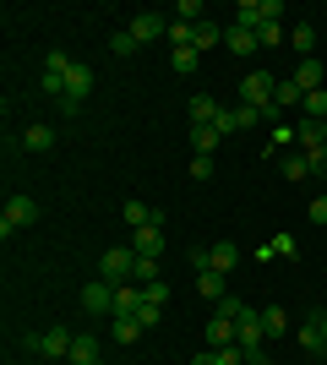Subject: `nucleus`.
Listing matches in <instances>:
<instances>
[{"mask_svg":"<svg viewBox=\"0 0 327 365\" xmlns=\"http://www.w3.org/2000/svg\"><path fill=\"white\" fill-rule=\"evenodd\" d=\"M273 93H279L273 71H246V76H240V104L262 109V120H273V115H279V104H273Z\"/></svg>","mask_w":327,"mask_h":365,"instance_id":"nucleus-1","label":"nucleus"},{"mask_svg":"<svg viewBox=\"0 0 327 365\" xmlns=\"http://www.w3.org/2000/svg\"><path fill=\"white\" fill-rule=\"evenodd\" d=\"M131 273H137V251H131V245H109L104 257H98V278H104V284H115V289H120V284H131Z\"/></svg>","mask_w":327,"mask_h":365,"instance_id":"nucleus-2","label":"nucleus"},{"mask_svg":"<svg viewBox=\"0 0 327 365\" xmlns=\"http://www.w3.org/2000/svg\"><path fill=\"white\" fill-rule=\"evenodd\" d=\"M88 93H93V66H88V61H71V71H66V93H61V109H71V115H77V109L88 104Z\"/></svg>","mask_w":327,"mask_h":365,"instance_id":"nucleus-3","label":"nucleus"},{"mask_svg":"<svg viewBox=\"0 0 327 365\" xmlns=\"http://www.w3.org/2000/svg\"><path fill=\"white\" fill-rule=\"evenodd\" d=\"M22 344H28L33 354H49V360H71V344H77V333H66L61 322H55L49 333H28Z\"/></svg>","mask_w":327,"mask_h":365,"instance_id":"nucleus-4","label":"nucleus"},{"mask_svg":"<svg viewBox=\"0 0 327 365\" xmlns=\"http://www.w3.org/2000/svg\"><path fill=\"white\" fill-rule=\"evenodd\" d=\"M279 16H284V6H279V0H240L229 22H234V28H246V33H256L262 22H279Z\"/></svg>","mask_w":327,"mask_h":365,"instance_id":"nucleus-5","label":"nucleus"},{"mask_svg":"<svg viewBox=\"0 0 327 365\" xmlns=\"http://www.w3.org/2000/svg\"><path fill=\"white\" fill-rule=\"evenodd\" d=\"M28 224H38V202H33V197H22V191H16V197L6 202V213H0V235L11 240L16 229H28Z\"/></svg>","mask_w":327,"mask_h":365,"instance_id":"nucleus-6","label":"nucleus"},{"mask_svg":"<svg viewBox=\"0 0 327 365\" xmlns=\"http://www.w3.org/2000/svg\"><path fill=\"white\" fill-rule=\"evenodd\" d=\"M131 38H137V44L170 38V16H164V11H137V16H131Z\"/></svg>","mask_w":327,"mask_h":365,"instance_id":"nucleus-7","label":"nucleus"},{"mask_svg":"<svg viewBox=\"0 0 327 365\" xmlns=\"http://www.w3.org/2000/svg\"><path fill=\"white\" fill-rule=\"evenodd\" d=\"M82 311H88V317H115V284L93 278V284L82 289Z\"/></svg>","mask_w":327,"mask_h":365,"instance_id":"nucleus-8","label":"nucleus"},{"mask_svg":"<svg viewBox=\"0 0 327 365\" xmlns=\"http://www.w3.org/2000/svg\"><path fill=\"white\" fill-rule=\"evenodd\" d=\"M289 82H295L300 93H316V88H327V66H322V61H295Z\"/></svg>","mask_w":327,"mask_h":365,"instance_id":"nucleus-9","label":"nucleus"},{"mask_svg":"<svg viewBox=\"0 0 327 365\" xmlns=\"http://www.w3.org/2000/svg\"><path fill=\"white\" fill-rule=\"evenodd\" d=\"M131 251H137V257H164V224L131 229Z\"/></svg>","mask_w":327,"mask_h":365,"instance_id":"nucleus-10","label":"nucleus"},{"mask_svg":"<svg viewBox=\"0 0 327 365\" xmlns=\"http://www.w3.org/2000/svg\"><path fill=\"white\" fill-rule=\"evenodd\" d=\"M16 148H28V153H49V148H55V125H49V120H33L28 131H22V142H16Z\"/></svg>","mask_w":327,"mask_h":365,"instance_id":"nucleus-11","label":"nucleus"},{"mask_svg":"<svg viewBox=\"0 0 327 365\" xmlns=\"http://www.w3.org/2000/svg\"><path fill=\"white\" fill-rule=\"evenodd\" d=\"M120 218H125L131 229H153V224H164V218H158V207H147V202H137V197L120 207Z\"/></svg>","mask_w":327,"mask_h":365,"instance_id":"nucleus-12","label":"nucleus"},{"mask_svg":"<svg viewBox=\"0 0 327 365\" xmlns=\"http://www.w3.org/2000/svg\"><path fill=\"white\" fill-rule=\"evenodd\" d=\"M66 71H71V61H66V55H49V66H44V93L49 98L66 93Z\"/></svg>","mask_w":327,"mask_h":365,"instance_id":"nucleus-13","label":"nucleus"},{"mask_svg":"<svg viewBox=\"0 0 327 365\" xmlns=\"http://www.w3.org/2000/svg\"><path fill=\"white\" fill-rule=\"evenodd\" d=\"M295 142H300V153L327 148V120H300V125H295Z\"/></svg>","mask_w":327,"mask_h":365,"instance_id":"nucleus-14","label":"nucleus"},{"mask_svg":"<svg viewBox=\"0 0 327 365\" xmlns=\"http://www.w3.org/2000/svg\"><path fill=\"white\" fill-rule=\"evenodd\" d=\"M186 115H191V125H213L218 115H224V109H218V98H207V93H197V98H191V104H186Z\"/></svg>","mask_w":327,"mask_h":365,"instance_id":"nucleus-15","label":"nucleus"},{"mask_svg":"<svg viewBox=\"0 0 327 365\" xmlns=\"http://www.w3.org/2000/svg\"><path fill=\"white\" fill-rule=\"evenodd\" d=\"M224 44H229V55H256V49H262V44H256V33L234 28V22L224 28Z\"/></svg>","mask_w":327,"mask_h":365,"instance_id":"nucleus-16","label":"nucleus"},{"mask_svg":"<svg viewBox=\"0 0 327 365\" xmlns=\"http://www.w3.org/2000/svg\"><path fill=\"white\" fill-rule=\"evenodd\" d=\"M109 338H115V344H137V338H142V322L137 317H109Z\"/></svg>","mask_w":327,"mask_h":365,"instance_id":"nucleus-17","label":"nucleus"},{"mask_svg":"<svg viewBox=\"0 0 327 365\" xmlns=\"http://www.w3.org/2000/svg\"><path fill=\"white\" fill-rule=\"evenodd\" d=\"M142 311V289L137 284H120V289H115V317H137Z\"/></svg>","mask_w":327,"mask_h":365,"instance_id":"nucleus-18","label":"nucleus"},{"mask_svg":"<svg viewBox=\"0 0 327 365\" xmlns=\"http://www.w3.org/2000/svg\"><path fill=\"white\" fill-rule=\"evenodd\" d=\"M191 44H197V49H213V44H224V28H218L213 16H207V22H197V28H191Z\"/></svg>","mask_w":327,"mask_h":365,"instance_id":"nucleus-19","label":"nucleus"},{"mask_svg":"<svg viewBox=\"0 0 327 365\" xmlns=\"http://www.w3.org/2000/svg\"><path fill=\"white\" fill-rule=\"evenodd\" d=\"M218 142H224V137H218L213 125H191V148H197V158H213Z\"/></svg>","mask_w":327,"mask_h":365,"instance_id":"nucleus-20","label":"nucleus"},{"mask_svg":"<svg viewBox=\"0 0 327 365\" xmlns=\"http://www.w3.org/2000/svg\"><path fill=\"white\" fill-rule=\"evenodd\" d=\"M207 251H213V273H224V278H229V273H234V262H240V251H234L229 240H218V245H207Z\"/></svg>","mask_w":327,"mask_h":365,"instance_id":"nucleus-21","label":"nucleus"},{"mask_svg":"<svg viewBox=\"0 0 327 365\" xmlns=\"http://www.w3.org/2000/svg\"><path fill=\"white\" fill-rule=\"evenodd\" d=\"M170 66H175V71H180V76H191V71H197V66H202V49H197V44H180V49H175V55H170Z\"/></svg>","mask_w":327,"mask_h":365,"instance_id":"nucleus-22","label":"nucleus"},{"mask_svg":"<svg viewBox=\"0 0 327 365\" xmlns=\"http://www.w3.org/2000/svg\"><path fill=\"white\" fill-rule=\"evenodd\" d=\"M197 289H202L207 294V300H224V294H229V284H224V273H213V267H207V273H197Z\"/></svg>","mask_w":327,"mask_h":365,"instance_id":"nucleus-23","label":"nucleus"},{"mask_svg":"<svg viewBox=\"0 0 327 365\" xmlns=\"http://www.w3.org/2000/svg\"><path fill=\"white\" fill-rule=\"evenodd\" d=\"M279 175H284V180H306V175H311L306 153H284V158H279Z\"/></svg>","mask_w":327,"mask_h":365,"instance_id":"nucleus-24","label":"nucleus"},{"mask_svg":"<svg viewBox=\"0 0 327 365\" xmlns=\"http://www.w3.org/2000/svg\"><path fill=\"white\" fill-rule=\"evenodd\" d=\"M71 365H98V344H93V333H77V344H71Z\"/></svg>","mask_w":327,"mask_h":365,"instance_id":"nucleus-25","label":"nucleus"},{"mask_svg":"<svg viewBox=\"0 0 327 365\" xmlns=\"http://www.w3.org/2000/svg\"><path fill=\"white\" fill-rule=\"evenodd\" d=\"M262 333H267V338H284V333H289V317H284V305H267V311H262Z\"/></svg>","mask_w":327,"mask_h":365,"instance_id":"nucleus-26","label":"nucleus"},{"mask_svg":"<svg viewBox=\"0 0 327 365\" xmlns=\"http://www.w3.org/2000/svg\"><path fill=\"white\" fill-rule=\"evenodd\" d=\"M295 338H300V349H311V354H327V344H322V322H316V317L306 322V327H300Z\"/></svg>","mask_w":327,"mask_h":365,"instance_id":"nucleus-27","label":"nucleus"},{"mask_svg":"<svg viewBox=\"0 0 327 365\" xmlns=\"http://www.w3.org/2000/svg\"><path fill=\"white\" fill-rule=\"evenodd\" d=\"M300 109H306V120H327V88L306 93V98H300Z\"/></svg>","mask_w":327,"mask_h":365,"instance_id":"nucleus-28","label":"nucleus"},{"mask_svg":"<svg viewBox=\"0 0 327 365\" xmlns=\"http://www.w3.org/2000/svg\"><path fill=\"white\" fill-rule=\"evenodd\" d=\"M289 44H295L300 55H306V61H311V49H316V28H311V22H300V28L289 33Z\"/></svg>","mask_w":327,"mask_h":365,"instance_id":"nucleus-29","label":"nucleus"},{"mask_svg":"<svg viewBox=\"0 0 327 365\" xmlns=\"http://www.w3.org/2000/svg\"><path fill=\"white\" fill-rule=\"evenodd\" d=\"M175 22H207V6L202 0H180V6H175Z\"/></svg>","mask_w":327,"mask_h":365,"instance_id":"nucleus-30","label":"nucleus"},{"mask_svg":"<svg viewBox=\"0 0 327 365\" xmlns=\"http://www.w3.org/2000/svg\"><path fill=\"white\" fill-rule=\"evenodd\" d=\"M142 289V300L147 305H170V284H164V278H153V284H137Z\"/></svg>","mask_w":327,"mask_h":365,"instance_id":"nucleus-31","label":"nucleus"},{"mask_svg":"<svg viewBox=\"0 0 327 365\" xmlns=\"http://www.w3.org/2000/svg\"><path fill=\"white\" fill-rule=\"evenodd\" d=\"M109 49H115V55H137V38H131V28H120V33H109Z\"/></svg>","mask_w":327,"mask_h":365,"instance_id":"nucleus-32","label":"nucleus"},{"mask_svg":"<svg viewBox=\"0 0 327 365\" xmlns=\"http://www.w3.org/2000/svg\"><path fill=\"white\" fill-rule=\"evenodd\" d=\"M256 44H262V49H279L284 44V28H279V22H262V28H256Z\"/></svg>","mask_w":327,"mask_h":365,"instance_id":"nucleus-33","label":"nucleus"},{"mask_svg":"<svg viewBox=\"0 0 327 365\" xmlns=\"http://www.w3.org/2000/svg\"><path fill=\"white\" fill-rule=\"evenodd\" d=\"M158 278V257H137V273H131V284H153Z\"/></svg>","mask_w":327,"mask_h":365,"instance_id":"nucleus-34","label":"nucleus"},{"mask_svg":"<svg viewBox=\"0 0 327 365\" xmlns=\"http://www.w3.org/2000/svg\"><path fill=\"white\" fill-rule=\"evenodd\" d=\"M300 98H306V93H300L295 82H279V93H273V104H279V109L284 104H300Z\"/></svg>","mask_w":327,"mask_h":365,"instance_id":"nucleus-35","label":"nucleus"},{"mask_svg":"<svg viewBox=\"0 0 327 365\" xmlns=\"http://www.w3.org/2000/svg\"><path fill=\"white\" fill-rule=\"evenodd\" d=\"M306 164H311L316 180H327V148H311V153H306Z\"/></svg>","mask_w":327,"mask_h":365,"instance_id":"nucleus-36","label":"nucleus"},{"mask_svg":"<svg viewBox=\"0 0 327 365\" xmlns=\"http://www.w3.org/2000/svg\"><path fill=\"white\" fill-rule=\"evenodd\" d=\"M158 317H164V305H147V300H142V311H137L142 333H147V327H158Z\"/></svg>","mask_w":327,"mask_h":365,"instance_id":"nucleus-37","label":"nucleus"},{"mask_svg":"<svg viewBox=\"0 0 327 365\" xmlns=\"http://www.w3.org/2000/svg\"><path fill=\"white\" fill-rule=\"evenodd\" d=\"M191 180H213V158H191Z\"/></svg>","mask_w":327,"mask_h":365,"instance_id":"nucleus-38","label":"nucleus"},{"mask_svg":"<svg viewBox=\"0 0 327 365\" xmlns=\"http://www.w3.org/2000/svg\"><path fill=\"white\" fill-rule=\"evenodd\" d=\"M306 213H311V224H327V197H311V207H306Z\"/></svg>","mask_w":327,"mask_h":365,"instance_id":"nucleus-39","label":"nucleus"},{"mask_svg":"<svg viewBox=\"0 0 327 365\" xmlns=\"http://www.w3.org/2000/svg\"><path fill=\"white\" fill-rule=\"evenodd\" d=\"M191 365H218V354H213V349H202V354H197Z\"/></svg>","mask_w":327,"mask_h":365,"instance_id":"nucleus-40","label":"nucleus"},{"mask_svg":"<svg viewBox=\"0 0 327 365\" xmlns=\"http://www.w3.org/2000/svg\"><path fill=\"white\" fill-rule=\"evenodd\" d=\"M311 317H316V322H322V344H327V311H311Z\"/></svg>","mask_w":327,"mask_h":365,"instance_id":"nucleus-41","label":"nucleus"},{"mask_svg":"<svg viewBox=\"0 0 327 365\" xmlns=\"http://www.w3.org/2000/svg\"><path fill=\"white\" fill-rule=\"evenodd\" d=\"M98 365H104V360H98Z\"/></svg>","mask_w":327,"mask_h":365,"instance_id":"nucleus-42","label":"nucleus"}]
</instances>
